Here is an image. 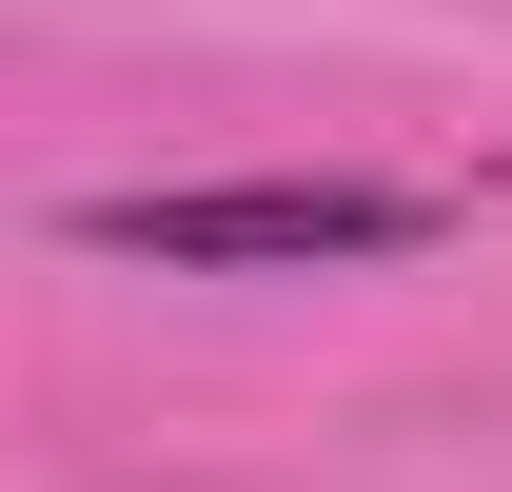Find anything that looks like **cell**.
I'll list each match as a JSON object with an SVG mask.
<instances>
[{"mask_svg":"<svg viewBox=\"0 0 512 492\" xmlns=\"http://www.w3.org/2000/svg\"><path fill=\"white\" fill-rule=\"evenodd\" d=\"M79 237L158 276H316V256H414L434 217L394 178H197V197H79Z\"/></svg>","mask_w":512,"mask_h":492,"instance_id":"1","label":"cell"}]
</instances>
